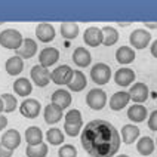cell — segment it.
I'll return each mask as SVG.
<instances>
[{
  "instance_id": "6da1fadb",
  "label": "cell",
  "mask_w": 157,
  "mask_h": 157,
  "mask_svg": "<svg viewBox=\"0 0 157 157\" xmlns=\"http://www.w3.org/2000/svg\"><path fill=\"white\" fill-rule=\"evenodd\" d=\"M82 147L90 157H113L120 148V135L111 123L92 120L83 128Z\"/></svg>"
},
{
  "instance_id": "7a4b0ae2",
  "label": "cell",
  "mask_w": 157,
  "mask_h": 157,
  "mask_svg": "<svg viewBox=\"0 0 157 157\" xmlns=\"http://www.w3.org/2000/svg\"><path fill=\"white\" fill-rule=\"evenodd\" d=\"M24 43V39L21 33L18 30H12V28H8V30H3L0 33V44L6 49H13V51H18Z\"/></svg>"
},
{
  "instance_id": "3957f363",
  "label": "cell",
  "mask_w": 157,
  "mask_h": 157,
  "mask_svg": "<svg viewBox=\"0 0 157 157\" xmlns=\"http://www.w3.org/2000/svg\"><path fill=\"white\" fill-rule=\"evenodd\" d=\"M90 78L96 85H107L111 78V68L107 64L98 62L90 68Z\"/></svg>"
},
{
  "instance_id": "277c9868",
  "label": "cell",
  "mask_w": 157,
  "mask_h": 157,
  "mask_svg": "<svg viewBox=\"0 0 157 157\" xmlns=\"http://www.w3.org/2000/svg\"><path fill=\"white\" fill-rule=\"evenodd\" d=\"M86 104L92 110H102L107 104V94L102 89H92L86 95Z\"/></svg>"
},
{
  "instance_id": "5b68a950",
  "label": "cell",
  "mask_w": 157,
  "mask_h": 157,
  "mask_svg": "<svg viewBox=\"0 0 157 157\" xmlns=\"http://www.w3.org/2000/svg\"><path fill=\"white\" fill-rule=\"evenodd\" d=\"M73 74H74V70L68 67V65H59L56 67L55 70L51 73V80L56 85H67L71 82L73 78Z\"/></svg>"
},
{
  "instance_id": "8992f818",
  "label": "cell",
  "mask_w": 157,
  "mask_h": 157,
  "mask_svg": "<svg viewBox=\"0 0 157 157\" xmlns=\"http://www.w3.org/2000/svg\"><path fill=\"white\" fill-rule=\"evenodd\" d=\"M42 111V105L37 99H24L19 105V113L27 119H36Z\"/></svg>"
},
{
  "instance_id": "52a82bcc",
  "label": "cell",
  "mask_w": 157,
  "mask_h": 157,
  "mask_svg": "<svg viewBox=\"0 0 157 157\" xmlns=\"http://www.w3.org/2000/svg\"><path fill=\"white\" fill-rule=\"evenodd\" d=\"M151 34L147 30H133L129 36V42L135 49H144L150 44Z\"/></svg>"
},
{
  "instance_id": "ba28073f",
  "label": "cell",
  "mask_w": 157,
  "mask_h": 157,
  "mask_svg": "<svg viewBox=\"0 0 157 157\" xmlns=\"http://www.w3.org/2000/svg\"><path fill=\"white\" fill-rule=\"evenodd\" d=\"M30 76H31L33 82H34L39 87L48 86V85H49V82H51V73L48 71V68L42 67L40 64H39V65H34V67L31 68Z\"/></svg>"
},
{
  "instance_id": "9c48e42d",
  "label": "cell",
  "mask_w": 157,
  "mask_h": 157,
  "mask_svg": "<svg viewBox=\"0 0 157 157\" xmlns=\"http://www.w3.org/2000/svg\"><path fill=\"white\" fill-rule=\"evenodd\" d=\"M0 144H2L3 147H6L8 150H12V151H13V150L18 148L19 144H21V135H19V132H18L17 129H8V131L2 135Z\"/></svg>"
},
{
  "instance_id": "30bf717a",
  "label": "cell",
  "mask_w": 157,
  "mask_h": 157,
  "mask_svg": "<svg viewBox=\"0 0 157 157\" xmlns=\"http://www.w3.org/2000/svg\"><path fill=\"white\" fill-rule=\"evenodd\" d=\"M58 59H59V51L55 49V48H44L39 55V62L44 68L55 65V62Z\"/></svg>"
},
{
  "instance_id": "8fae6325",
  "label": "cell",
  "mask_w": 157,
  "mask_h": 157,
  "mask_svg": "<svg viewBox=\"0 0 157 157\" xmlns=\"http://www.w3.org/2000/svg\"><path fill=\"white\" fill-rule=\"evenodd\" d=\"M83 40L90 48L99 46L102 43V31H101V28H98V27H89V28H86L85 33H83Z\"/></svg>"
},
{
  "instance_id": "7c38bea8",
  "label": "cell",
  "mask_w": 157,
  "mask_h": 157,
  "mask_svg": "<svg viewBox=\"0 0 157 157\" xmlns=\"http://www.w3.org/2000/svg\"><path fill=\"white\" fill-rule=\"evenodd\" d=\"M133 80H135V73H133V70L128 68V67L119 68L114 73V82L122 87L129 86L131 83H133Z\"/></svg>"
},
{
  "instance_id": "4fadbf2b",
  "label": "cell",
  "mask_w": 157,
  "mask_h": 157,
  "mask_svg": "<svg viewBox=\"0 0 157 157\" xmlns=\"http://www.w3.org/2000/svg\"><path fill=\"white\" fill-rule=\"evenodd\" d=\"M131 101H135L136 104H142L148 98V87L145 83H135L129 90Z\"/></svg>"
},
{
  "instance_id": "5bb4252c",
  "label": "cell",
  "mask_w": 157,
  "mask_h": 157,
  "mask_svg": "<svg viewBox=\"0 0 157 157\" xmlns=\"http://www.w3.org/2000/svg\"><path fill=\"white\" fill-rule=\"evenodd\" d=\"M129 101H131L129 92H124V90L116 92L111 96V99H110V108L113 111H120V110H123L126 105L129 104Z\"/></svg>"
},
{
  "instance_id": "9a60e30c",
  "label": "cell",
  "mask_w": 157,
  "mask_h": 157,
  "mask_svg": "<svg viewBox=\"0 0 157 157\" xmlns=\"http://www.w3.org/2000/svg\"><path fill=\"white\" fill-rule=\"evenodd\" d=\"M36 37L40 42L49 43V42H52L55 39V28L51 24H48V22H42L36 28Z\"/></svg>"
},
{
  "instance_id": "2e32d148",
  "label": "cell",
  "mask_w": 157,
  "mask_h": 157,
  "mask_svg": "<svg viewBox=\"0 0 157 157\" xmlns=\"http://www.w3.org/2000/svg\"><path fill=\"white\" fill-rule=\"evenodd\" d=\"M43 117L44 122L48 124H53V123H58L62 119V108L58 107L56 104H49L44 107L43 111Z\"/></svg>"
},
{
  "instance_id": "e0dca14e",
  "label": "cell",
  "mask_w": 157,
  "mask_h": 157,
  "mask_svg": "<svg viewBox=\"0 0 157 157\" xmlns=\"http://www.w3.org/2000/svg\"><path fill=\"white\" fill-rule=\"evenodd\" d=\"M36 52H37V43L31 39H24L22 46L17 51V56H19L21 59H28V58H33Z\"/></svg>"
},
{
  "instance_id": "ac0fdd59",
  "label": "cell",
  "mask_w": 157,
  "mask_h": 157,
  "mask_svg": "<svg viewBox=\"0 0 157 157\" xmlns=\"http://www.w3.org/2000/svg\"><path fill=\"white\" fill-rule=\"evenodd\" d=\"M73 61L80 68H86L92 61V55H90V52H87L85 48H77L73 52Z\"/></svg>"
},
{
  "instance_id": "d6986e66",
  "label": "cell",
  "mask_w": 157,
  "mask_h": 157,
  "mask_svg": "<svg viewBox=\"0 0 157 157\" xmlns=\"http://www.w3.org/2000/svg\"><path fill=\"white\" fill-rule=\"evenodd\" d=\"M52 104H56L58 107H61L62 110L70 107L71 104V95L70 92H67L65 89H58L52 94Z\"/></svg>"
},
{
  "instance_id": "ffe728a7",
  "label": "cell",
  "mask_w": 157,
  "mask_h": 157,
  "mask_svg": "<svg viewBox=\"0 0 157 157\" xmlns=\"http://www.w3.org/2000/svg\"><path fill=\"white\" fill-rule=\"evenodd\" d=\"M147 114H148L147 113V108L141 104L132 105L131 108L128 110V117H129V120L133 123L144 122V120L147 119Z\"/></svg>"
},
{
  "instance_id": "44dd1931",
  "label": "cell",
  "mask_w": 157,
  "mask_h": 157,
  "mask_svg": "<svg viewBox=\"0 0 157 157\" xmlns=\"http://www.w3.org/2000/svg\"><path fill=\"white\" fill-rule=\"evenodd\" d=\"M13 90L15 94L19 96H28L33 90V86H31V82L25 77H19L15 80L13 83Z\"/></svg>"
},
{
  "instance_id": "7402d4cb",
  "label": "cell",
  "mask_w": 157,
  "mask_h": 157,
  "mask_svg": "<svg viewBox=\"0 0 157 157\" xmlns=\"http://www.w3.org/2000/svg\"><path fill=\"white\" fill-rule=\"evenodd\" d=\"M122 141L124 144H132L138 140L140 136V129L135 126V124H126L122 128Z\"/></svg>"
},
{
  "instance_id": "603a6c76",
  "label": "cell",
  "mask_w": 157,
  "mask_h": 157,
  "mask_svg": "<svg viewBox=\"0 0 157 157\" xmlns=\"http://www.w3.org/2000/svg\"><path fill=\"white\" fill-rule=\"evenodd\" d=\"M87 85V80H86V76L82 73V71H74V74H73V78H71V82L68 83V87H70V90L73 92H80V90H83Z\"/></svg>"
},
{
  "instance_id": "cb8c5ba5",
  "label": "cell",
  "mask_w": 157,
  "mask_h": 157,
  "mask_svg": "<svg viewBox=\"0 0 157 157\" xmlns=\"http://www.w3.org/2000/svg\"><path fill=\"white\" fill-rule=\"evenodd\" d=\"M25 141L28 145H39L43 141V133L40 131V128L31 126L25 131Z\"/></svg>"
},
{
  "instance_id": "d4e9b609",
  "label": "cell",
  "mask_w": 157,
  "mask_h": 157,
  "mask_svg": "<svg viewBox=\"0 0 157 157\" xmlns=\"http://www.w3.org/2000/svg\"><path fill=\"white\" fill-rule=\"evenodd\" d=\"M116 59L120 62V64H123V65L131 64V62L135 59V52H133L132 48L122 46V48H119L117 52H116Z\"/></svg>"
},
{
  "instance_id": "484cf974",
  "label": "cell",
  "mask_w": 157,
  "mask_h": 157,
  "mask_svg": "<svg viewBox=\"0 0 157 157\" xmlns=\"http://www.w3.org/2000/svg\"><path fill=\"white\" fill-rule=\"evenodd\" d=\"M6 71H8L9 76H18L21 71L24 70V62L19 56H12L6 61Z\"/></svg>"
},
{
  "instance_id": "4316f807",
  "label": "cell",
  "mask_w": 157,
  "mask_h": 157,
  "mask_svg": "<svg viewBox=\"0 0 157 157\" xmlns=\"http://www.w3.org/2000/svg\"><path fill=\"white\" fill-rule=\"evenodd\" d=\"M156 148L154 145V141L151 140L150 136H142L140 141H138V145H136V150L141 156H150L153 154V151Z\"/></svg>"
},
{
  "instance_id": "83f0119b",
  "label": "cell",
  "mask_w": 157,
  "mask_h": 157,
  "mask_svg": "<svg viewBox=\"0 0 157 157\" xmlns=\"http://www.w3.org/2000/svg\"><path fill=\"white\" fill-rule=\"evenodd\" d=\"M102 44L104 46H113L119 40V31L113 27H104L102 30Z\"/></svg>"
},
{
  "instance_id": "f1b7e54d",
  "label": "cell",
  "mask_w": 157,
  "mask_h": 157,
  "mask_svg": "<svg viewBox=\"0 0 157 157\" xmlns=\"http://www.w3.org/2000/svg\"><path fill=\"white\" fill-rule=\"evenodd\" d=\"M61 34L64 39H76L78 36V25L76 22H62L61 24Z\"/></svg>"
},
{
  "instance_id": "f546056e",
  "label": "cell",
  "mask_w": 157,
  "mask_h": 157,
  "mask_svg": "<svg viewBox=\"0 0 157 157\" xmlns=\"http://www.w3.org/2000/svg\"><path fill=\"white\" fill-rule=\"evenodd\" d=\"M27 157H46L48 156V145L39 144V145H28L25 150Z\"/></svg>"
},
{
  "instance_id": "4dcf8cb0",
  "label": "cell",
  "mask_w": 157,
  "mask_h": 157,
  "mask_svg": "<svg viewBox=\"0 0 157 157\" xmlns=\"http://www.w3.org/2000/svg\"><path fill=\"white\" fill-rule=\"evenodd\" d=\"M46 140L52 145H61L64 142V135H62V132L58 128H51L49 131L46 132Z\"/></svg>"
},
{
  "instance_id": "1f68e13d",
  "label": "cell",
  "mask_w": 157,
  "mask_h": 157,
  "mask_svg": "<svg viewBox=\"0 0 157 157\" xmlns=\"http://www.w3.org/2000/svg\"><path fill=\"white\" fill-rule=\"evenodd\" d=\"M2 99H3V105H5V111L6 113L15 111V108H17V105H18V101L15 99V96L10 95V94H3Z\"/></svg>"
},
{
  "instance_id": "d6a6232c",
  "label": "cell",
  "mask_w": 157,
  "mask_h": 157,
  "mask_svg": "<svg viewBox=\"0 0 157 157\" xmlns=\"http://www.w3.org/2000/svg\"><path fill=\"white\" fill-rule=\"evenodd\" d=\"M83 123H64V131L68 136H77L82 131Z\"/></svg>"
},
{
  "instance_id": "836d02e7",
  "label": "cell",
  "mask_w": 157,
  "mask_h": 157,
  "mask_svg": "<svg viewBox=\"0 0 157 157\" xmlns=\"http://www.w3.org/2000/svg\"><path fill=\"white\" fill-rule=\"evenodd\" d=\"M58 157H77V150L71 144H65L58 150Z\"/></svg>"
},
{
  "instance_id": "e575fe53",
  "label": "cell",
  "mask_w": 157,
  "mask_h": 157,
  "mask_svg": "<svg viewBox=\"0 0 157 157\" xmlns=\"http://www.w3.org/2000/svg\"><path fill=\"white\" fill-rule=\"evenodd\" d=\"M65 123H83L82 113L78 110H70L65 116Z\"/></svg>"
},
{
  "instance_id": "d590c367",
  "label": "cell",
  "mask_w": 157,
  "mask_h": 157,
  "mask_svg": "<svg viewBox=\"0 0 157 157\" xmlns=\"http://www.w3.org/2000/svg\"><path fill=\"white\" fill-rule=\"evenodd\" d=\"M148 128L151 131L157 132V111H153L150 114V119H148Z\"/></svg>"
},
{
  "instance_id": "8d00e7d4",
  "label": "cell",
  "mask_w": 157,
  "mask_h": 157,
  "mask_svg": "<svg viewBox=\"0 0 157 157\" xmlns=\"http://www.w3.org/2000/svg\"><path fill=\"white\" fill-rule=\"evenodd\" d=\"M12 153H13L12 150H8L0 144V157H12Z\"/></svg>"
},
{
  "instance_id": "74e56055",
  "label": "cell",
  "mask_w": 157,
  "mask_h": 157,
  "mask_svg": "<svg viewBox=\"0 0 157 157\" xmlns=\"http://www.w3.org/2000/svg\"><path fill=\"white\" fill-rule=\"evenodd\" d=\"M6 126H8V119H6L5 116L0 114V131H3Z\"/></svg>"
},
{
  "instance_id": "f35d334b",
  "label": "cell",
  "mask_w": 157,
  "mask_h": 157,
  "mask_svg": "<svg viewBox=\"0 0 157 157\" xmlns=\"http://www.w3.org/2000/svg\"><path fill=\"white\" fill-rule=\"evenodd\" d=\"M150 51H151V55L157 58V40H154L153 43H151V48H150Z\"/></svg>"
},
{
  "instance_id": "ab89813d",
  "label": "cell",
  "mask_w": 157,
  "mask_h": 157,
  "mask_svg": "<svg viewBox=\"0 0 157 157\" xmlns=\"http://www.w3.org/2000/svg\"><path fill=\"white\" fill-rule=\"evenodd\" d=\"M144 25L147 28H150V30H154V28H157V22H145Z\"/></svg>"
},
{
  "instance_id": "60d3db41",
  "label": "cell",
  "mask_w": 157,
  "mask_h": 157,
  "mask_svg": "<svg viewBox=\"0 0 157 157\" xmlns=\"http://www.w3.org/2000/svg\"><path fill=\"white\" fill-rule=\"evenodd\" d=\"M2 111H5V105H3V99L0 96V114H2Z\"/></svg>"
},
{
  "instance_id": "b9f144b4",
  "label": "cell",
  "mask_w": 157,
  "mask_h": 157,
  "mask_svg": "<svg viewBox=\"0 0 157 157\" xmlns=\"http://www.w3.org/2000/svg\"><path fill=\"white\" fill-rule=\"evenodd\" d=\"M119 25L120 27H129L131 25V22H119Z\"/></svg>"
},
{
  "instance_id": "7bdbcfd3",
  "label": "cell",
  "mask_w": 157,
  "mask_h": 157,
  "mask_svg": "<svg viewBox=\"0 0 157 157\" xmlns=\"http://www.w3.org/2000/svg\"><path fill=\"white\" fill-rule=\"evenodd\" d=\"M117 157H129V156H126V154H120V156H117Z\"/></svg>"
},
{
  "instance_id": "ee69618b",
  "label": "cell",
  "mask_w": 157,
  "mask_h": 157,
  "mask_svg": "<svg viewBox=\"0 0 157 157\" xmlns=\"http://www.w3.org/2000/svg\"><path fill=\"white\" fill-rule=\"evenodd\" d=\"M156 142H157V141H156Z\"/></svg>"
}]
</instances>
